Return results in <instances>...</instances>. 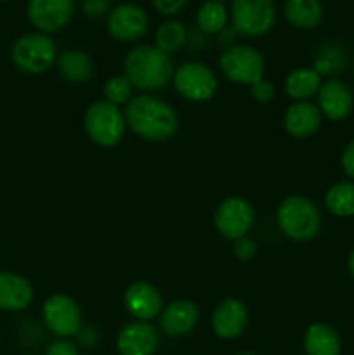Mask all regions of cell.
<instances>
[{"mask_svg":"<svg viewBox=\"0 0 354 355\" xmlns=\"http://www.w3.org/2000/svg\"><path fill=\"white\" fill-rule=\"evenodd\" d=\"M200 321V309L191 300H174L163 307L158 318L160 329L170 338L186 336L196 328Z\"/></svg>","mask_w":354,"mask_h":355,"instance_id":"2e32d148","label":"cell"},{"mask_svg":"<svg viewBox=\"0 0 354 355\" xmlns=\"http://www.w3.org/2000/svg\"><path fill=\"white\" fill-rule=\"evenodd\" d=\"M174 89L183 99L191 103L210 101L217 92V76L207 64L198 61L183 62L174 73Z\"/></svg>","mask_w":354,"mask_h":355,"instance_id":"ba28073f","label":"cell"},{"mask_svg":"<svg viewBox=\"0 0 354 355\" xmlns=\"http://www.w3.org/2000/svg\"><path fill=\"white\" fill-rule=\"evenodd\" d=\"M283 16L297 30H312L323 21V6L319 0H287Z\"/></svg>","mask_w":354,"mask_h":355,"instance_id":"603a6c76","label":"cell"},{"mask_svg":"<svg viewBox=\"0 0 354 355\" xmlns=\"http://www.w3.org/2000/svg\"><path fill=\"white\" fill-rule=\"evenodd\" d=\"M58 73L65 82L73 85H82L92 80L94 76V61L87 52L71 49L65 51L56 61Z\"/></svg>","mask_w":354,"mask_h":355,"instance_id":"ffe728a7","label":"cell"},{"mask_svg":"<svg viewBox=\"0 0 354 355\" xmlns=\"http://www.w3.org/2000/svg\"><path fill=\"white\" fill-rule=\"evenodd\" d=\"M321 111L311 101L294 103L283 114V127L294 139H307L321 127Z\"/></svg>","mask_w":354,"mask_h":355,"instance_id":"ac0fdd59","label":"cell"},{"mask_svg":"<svg viewBox=\"0 0 354 355\" xmlns=\"http://www.w3.org/2000/svg\"><path fill=\"white\" fill-rule=\"evenodd\" d=\"M276 224L288 239L305 243L321 231V214L309 198L292 194L278 205Z\"/></svg>","mask_w":354,"mask_h":355,"instance_id":"3957f363","label":"cell"},{"mask_svg":"<svg viewBox=\"0 0 354 355\" xmlns=\"http://www.w3.org/2000/svg\"><path fill=\"white\" fill-rule=\"evenodd\" d=\"M226 23H228V10L221 2L207 0L201 3L196 12V24L203 33H221L226 28Z\"/></svg>","mask_w":354,"mask_h":355,"instance_id":"484cf974","label":"cell"},{"mask_svg":"<svg viewBox=\"0 0 354 355\" xmlns=\"http://www.w3.org/2000/svg\"><path fill=\"white\" fill-rule=\"evenodd\" d=\"M108 33L118 42H135L146 35L149 28V17L137 3H118L106 17Z\"/></svg>","mask_w":354,"mask_h":355,"instance_id":"8fae6325","label":"cell"},{"mask_svg":"<svg viewBox=\"0 0 354 355\" xmlns=\"http://www.w3.org/2000/svg\"><path fill=\"white\" fill-rule=\"evenodd\" d=\"M236 355H257V354H250V352H242V354H236Z\"/></svg>","mask_w":354,"mask_h":355,"instance_id":"e575fe53","label":"cell"},{"mask_svg":"<svg viewBox=\"0 0 354 355\" xmlns=\"http://www.w3.org/2000/svg\"><path fill=\"white\" fill-rule=\"evenodd\" d=\"M347 267H349L351 276L354 277V250L349 253V259H347Z\"/></svg>","mask_w":354,"mask_h":355,"instance_id":"836d02e7","label":"cell"},{"mask_svg":"<svg viewBox=\"0 0 354 355\" xmlns=\"http://www.w3.org/2000/svg\"><path fill=\"white\" fill-rule=\"evenodd\" d=\"M212 2H221L222 3V2H228V0H212Z\"/></svg>","mask_w":354,"mask_h":355,"instance_id":"d590c367","label":"cell"},{"mask_svg":"<svg viewBox=\"0 0 354 355\" xmlns=\"http://www.w3.org/2000/svg\"><path fill=\"white\" fill-rule=\"evenodd\" d=\"M124 71L134 90L153 94L165 89L172 82L176 66L172 55L162 52L156 45L142 44L130 49L125 55Z\"/></svg>","mask_w":354,"mask_h":355,"instance_id":"7a4b0ae2","label":"cell"},{"mask_svg":"<svg viewBox=\"0 0 354 355\" xmlns=\"http://www.w3.org/2000/svg\"><path fill=\"white\" fill-rule=\"evenodd\" d=\"M233 253L239 262H248L257 255V243L250 236H243L233 241Z\"/></svg>","mask_w":354,"mask_h":355,"instance_id":"83f0119b","label":"cell"},{"mask_svg":"<svg viewBox=\"0 0 354 355\" xmlns=\"http://www.w3.org/2000/svg\"><path fill=\"white\" fill-rule=\"evenodd\" d=\"M149 2L155 7L156 12H160L162 16L172 17L179 14L187 6L189 0H149Z\"/></svg>","mask_w":354,"mask_h":355,"instance_id":"f546056e","label":"cell"},{"mask_svg":"<svg viewBox=\"0 0 354 355\" xmlns=\"http://www.w3.org/2000/svg\"><path fill=\"white\" fill-rule=\"evenodd\" d=\"M307 355H340V338L335 328L326 322H312L304 333Z\"/></svg>","mask_w":354,"mask_h":355,"instance_id":"7402d4cb","label":"cell"},{"mask_svg":"<svg viewBox=\"0 0 354 355\" xmlns=\"http://www.w3.org/2000/svg\"><path fill=\"white\" fill-rule=\"evenodd\" d=\"M45 355H80V352L78 347H76L75 343L69 342V340L66 338H61L58 340V342H52L51 345L47 347Z\"/></svg>","mask_w":354,"mask_h":355,"instance_id":"1f68e13d","label":"cell"},{"mask_svg":"<svg viewBox=\"0 0 354 355\" xmlns=\"http://www.w3.org/2000/svg\"><path fill=\"white\" fill-rule=\"evenodd\" d=\"M187 40V31L180 21L167 19L156 28L155 45L165 54L172 55L184 47Z\"/></svg>","mask_w":354,"mask_h":355,"instance_id":"d4e9b609","label":"cell"},{"mask_svg":"<svg viewBox=\"0 0 354 355\" xmlns=\"http://www.w3.org/2000/svg\"><path fill=\"white\" fill-rule=\"evenodd\" d=\"M340 163H342L344 173L354 182V141L346 146V149L342 153V158H340Z\"/></svg>","mask_w":354,"mask_h":355,"instance_id":"d6a6232c","label":"cell"},{"mask_svg":"<svg viewBox=\"0 0 354 355\" xmlns=\"http://www.w3.org/2000/svg\"><path fill=\"white\" fill-rule=\"evenodd\" d=\"M158 329L148 321L134 319L127 322L117 336V350L120 355H153L158 350Z\"/></svg>","mask_w":354,"mask_h":355,"instance_id":"5bb4252c","label":"cell"},{"mask_svg":"<svg viewBox=\"0 0 354 355\" xmlns=\"http://www.w3.org/2000/svg\"><path fill=\"white\" fill-rule=\"evenodd\" d=\"M0 2H7V0H0Z\"/></svg>","mask_w":354,"mask_h":355,"instance_id":"8d00e7d4","label":"cell"},{"mask_svg":"<svg viewBox=\"0 0 354 355\" xmlns=\"http://www.w3.org/2000/svg\"><path fill=\"white\" fill-rule=\"evenodd\" d=\"M325 207L332 215L340 218L354 215V182H337L326 191Z\"/></svg>","mask_w":354,"mask_h":355,"instance_id":"cb8c5ba5","label":"cell"},{"mask_svg":"<svg viewBox=\"0 0 354 355\" xmlns=\"http://www.w3.org/2000/svg\"><path fill=\"white\" fill-rule=\"evenodd\" d=\"M248 324V309L239 298H226L212 312V331L222 340H235Z\"/></svg>","mask_w":354,"mask_h":355,"instance_id":"9a60e30c","label":"cell"},{"mask_svg":"<svg viewBox=\"0 0 354 355\" xmlns=\"http://www.w3.org/2000/svg\"><path fill=\"white\" fill-rule=\"evenodd\" d=\"M31 26L45 35L62 30L75 14V0H30L26 7Z\"/></svg>","mask_w":354,"mask_h":355,"instance_id":"7c38bea8","label":"cell"},{"mask_svg":"<svg viewBox=\"0 0 354 355\" xmlns=\"http://www.w3.org/2000/svg\"><path fill=\"white\" fill-rule=\"evenodd\" d=\"M321 75L314 68H295L285 78V94L294 103H304L318 96Z\"/></svg>","mask_w":354,"mask_h":355,"instance_id":"44dd1931","label":"cell"},{"mask_svg":"<svg viewBox=\"0 0 354 355\" xmlns=\"http://www.w3.org/2000/svg\"><path fill=\"white\" fill-rule=\"evenodd\" d=\"M221 73L236 85H253L260 82L266 73L264 55L250 45H229L219 58Z\"/></svg>","mask_w":354,"mask_h":355,"instance_id":"8992f818","label":"cell"},{"mask_svg":"<svg viewBox=\"0 0 354 355\" xmlns=\"http://www.w3.org/2000/svg\"><path fill=\"white\" fill-rule=\"evenodd\" d=\"M248 89H250V96H252V99L259 104L271 103V101L274 99V92H276L273 83L266 78H262L260 82L253 83V85H250Z\"/></svg>","mask_w":354,"mask_h":355,"instance_id":"f1b7e54d","label":"cell"},{"mask_svg":"<svg viewBox=\"0 0 354 355\" xmlns=\"http://www.w3.org/2000/svg\"><path fill=\"white\" fill-rule=\"evenodd\" d=\"M127 127L137 137L149 142H163L174 137L179 128V116L167 101L153 94L132 97L124 110Z\"/></svg>","mask_w":354,"mask_h":355,"instance_id":"6da1fadb","label":"cell"},{"mask_svg":"<svg viewBox=\"0 0 354 355\" xmlns=\"http://www.w3.org/2000/svg\"><path fill=\"white\" fill-rule=\"evenodd\" d=\"M318 104L323 116H326L332 121H340L351 113L353 110V94L346 83L339 80H328L321 83L318 90Z\"/></svg>","mask_w":354,"mask_h":355,"instance_id":"e0dca14e","label":"cell"},{"mask_svg":"<svg viewBox=\"0 0 354 355\" xmlns=\"http://www.w3.org/2000/svg\"><path fill=\"white\" fill-rule=\"evenodd\" d=\"M42 319L45 328L58 338H69L82 329V309L66 293H54L44 302Z\"/></svg>","mask_w":354,"mask_h":355,"instance_id":"9c48e42d","label":"cell"},{"mask_svg":"<svg viewBox=\"0 0 354 355\" xmlns=\"http://www.w3.org/2000/svg\"><path fill=\"white\" fill-rule=\"evenodd\" d=\"M103 94L104 101H108V103L118 107L124 106V104L127 106L134 97V87L125 75H115L110 80H106V83L103 85Z\"/></svg>","mask_w":354,"mask_h":355,"instance_id":"4316f807","label":"cell"},{"mask_svg":"<svg viewBox=\"0 0 354 355\" xmlns=\"http://www.w3.org/2000/svg\"><path fill=\"white\" fill-rule=\"evenodd\" d=\"M255 222V211L250 201L245 198L231 196L226 198L214 214V225L219 231V234L224 236L229 241L248 236L250 229L253 227Z\"/></svg>","mask_w":354,"mask_h":355,"instance_id":"30bf717a","label":"cell"},{"mask_svg":"<svg viewBox=\"0 0 354 355\" xmlns=\"http://www.w3.org/2000/svg\"><path fill=\"white\" fill-rule=\"evenodd\" d=\"M87 137L99 148H115L124 139L127 121L124 111L108 101L90 104L83 116Z\"/></svg>","mask_w":354,"mask_h":355,"instance_id":"5b68a950","label":"cell"},{"mask_svg":"<svg viewBox=\"0 0 354 355\" xmlns=\"http://www.w3.org/2000/svg\"><path fill=\"white\" fill-rule=\"evenodd\" d=\"M10 59L19 71L28 75L47 73L58 61V49L49 35L33 31L14 42Z\"/></svg>","mask_w":354,"mask_h":355,"instance_id":"277c9868","label":"cell"},{"mask_svg":"<svg viewBox=\"0 0 354 355\" xmlns=\"http://www.w3.org/2000/svg\"><path fill=\"white\" fill-rule=\"evenodd\" d=\"M124 305L132 318L137 321L158 319L163 311V297L158 288L148 281H135L124 291Z\"/></svg>","mask_w":354,"mask_h":355,"instance_id":"4fadbf2b","label":"cell"},{"mask_svg":"<svg viewBox=\"0 0 354 355\" xmlns=\"http://www.w3.org/2000/svg\"><path fill=\"white\" fill-rule=\"evenodd\" d=\"M33 286L24 276L0 270V311L21 312L33 302Z\"/></svg>","mask_w":354,"mask_h":355,"instance_id":"d6986e66","label":"cell"},{"mask_svg":"<svg viewBox=\"0 0 354 355\" xmlns=\"http://www.w3.org/2000/svg\"><path fill=\"white\" fill-rule=\"evenodd\" d=\"M276 21L273 0H233L231 23L239 37L257 38L269 33Z\"/></svg>","mask_w":354,"mask_h":355,"instance_id":"52a82bcc","label":"cell"},{"mask_svg":"<svg viewBox=\"0 0 354 355\" xmlns=\"http://www.w3.org/2000/svg\"><path fill=\"white\" fill-rule=\"evenodd\" d=\"M83 12L89 17H101L110 14L111 2L110 0H83Z\"/></svg>","mask_w":354,"mask_h":355,"instance_id":"4dcf8cb0","label":"cell"}]
</instances>
